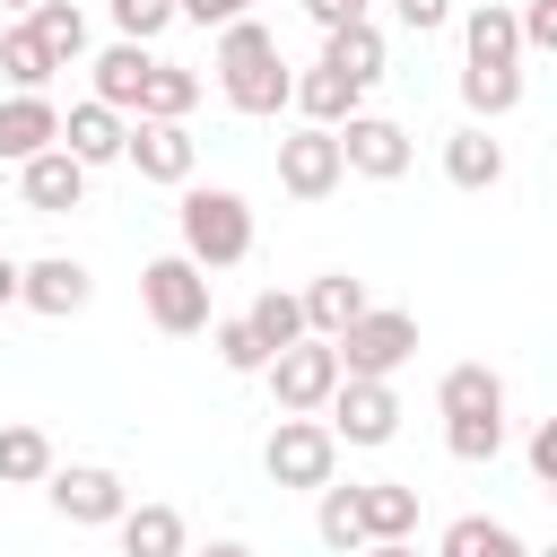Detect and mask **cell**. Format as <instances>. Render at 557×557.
Wrapping results in <instances>:
<instances>
[{
  "label": "cell",
  "mask_w": 557,
  "mask_h": 557,
  "mask_svg": "<svg viewBox=\"0 0 557 557\" xmlns=\"http://www.w3.org/2000/svg\"><path fill=\"white\" fill-rule=\"evenodd\" d=\"M461 104L470 113H513L522 104V35H513V9L505 0H479L470 17H461Z\"/></svg>",
  "instance_id": "1"
},
{
  "label": "cell",
  "mask_w": 557,
  "mask_h": 557,
  "mask_svg": "<svg viewBox=\"0 0 557 557\" xmlns=\"http://www.w3.org/2000/svg\"><path fill=\"white\" fill-rule=\"evenodd\" d=\"M218 87H226V104L235 113H278L287 104V52H278V35L261 26V17H235V26H218Z\"/></svg>",
  "instance_id": "2"
},
{
  "label": "cell",
  "mask_w": 557,
  "mask_h": 557,
  "mask_svg": "<svg viewBox=\"0 0 557 557\" xmlns=\"http://www.w3.org/2000/svg\"><path fill=\"white\" fill-rule=\"evenodd\" d=\"M435 409H444L453 461H496L505 453V374L496 366H453L435 383Z\"/></svg>",
  "instance_id": "3"
},
{
  "label": "cell",
  "mask_w": 557,
  "mask_h": 557,
  "mask_svg": "<svg viewBox=\"0 0 557 557\" xmlns=\"http://www.w3.org/2000/svg\"><path fill=\"white\" fill-rule=\"evenodd\" d=\"M174 226H183V261H200V270H235L252 252V209L226 183H183Z\"/></svg>",
  "instance_id": "4"
},
{
  "label": "cell",
  "mask_w": 557,
  "mask_h": 557,
  "mask_svg": "<svg viewBox=\"0 0 557 557\" xmlns=\"http://www.w3.org/2000/svg\"><path fill=\"white\" fill-rule=\"evenodd\" d=\"M331 348H339V374H374V383H392V374L418 357V313H400V305H366Z\"/></svg>",
  "instance_id": "5"
},
{
  "label": "cell",
  "mask_w": 557,
  "mask_h": 557,
  "mask_svg": "<svg viewBox=\"0 0 557 557\" xmlns=\"http://www.w3.org/2000/svg\"><path fill=\"white\" fill-rule=\"evenodd\" d=\"M139 305H148L157 331L191 339V331H209V270L183 261V252H157V261L139 270Z\"/></svg>",
  "instance_id": "6"
},
{
  "label": "cell",
  "mask_w": 557,
  "mask_h": 557,
  "mask_svg": "<svg viewBox=\"0 0 557 557\" xmlns=\"http://www.w3.org/2000/svg\"><path fill=\"white\" fill-rule=\"evenodd\" d=\"M261 374H270V400H278V418H322V400L339 392V348L305 331V339H287V348L261 366Z\"/></svg>",
  "instance_id": "7"
},
{
  "label": "cell",
  "mask_w": 557,
  "mask_h": 557,
  "mask_svg": "<svg viewBox=\"0 0 557 557\" xmlns=\"http://www.w3.org/2000/svg\"><path fill=\"white\" fill-rule=\"evenodd\" d=\"M322 426L339 435V444H392L400 435V392L392 383H374V374H339V392L322 400Z\"/></svg>",
  "instance_id": "8"
},
{
  "label": "cell",
  "mask_w": 557,
  "mask_h": 557,
  "mask_svg": "<svg viewBox=\"0 0 557 557\" xmlns=\"http://www.w3.org/2000/svg\"><path fill=\"white\" fill-rule=\"evenodd\" d=\"M261 470H270L278 487H331V470H339V435H331L322 418H278L270 444H261Z\"/></svg>",
  "instance_id": "9"
},
{
  "label": "cell",
  "mask_w": 557,
  "mask_h": 557,
  "mask_svg": "<svg viewBox=\"0 0 557 557\" xmlns=\"http://www.w3.org/2000/svg\"><path fill=\"white\" fill-rule=\"evenodd\" d=\"M44 496H52L61 522H87V531H104V522L131 505L122 470H104V461H52V470H44Z\"/></svg>",
  "instance_id": "10"
},
{
  "label": "cell",
  "mask_w": 557,
  "mask_h": 557,
  "mask_svg": "<svg viewBox=\"0 0 557 557\" xmlns=\"http://www.w3.org/2000/svg\"><path fill=\"white\" fill-rule=\"evenodd\" d=\"M339 174H348V165H339V131L305 122V131L278 139V191H287V200H331Z\"/></svg>",
  "instance_id": "11"
},
{
  "label": "cell",
  "mask_w": 557,
  "mask_h": 557,
  "mask_svg": "<svg viewBox=\"0 0 557 557\" xmlns=\"http://www.w3.org/2000/svg\"><path fill=\"white\" fill-rule=\"evenodd\" d=\"M339 165L366 174V183H400L409 174V131L392 113H348L339 122Z\"/></svg>",
  "instance_id": "12"
},
{
  "label": "cell",
  "mask_w": 557,
  "mask_h": 557,
  "mask_svg": "<svg viewBox=\"0 0 557 557\" xmlns=\"http://www.w3.org/2000/svg\"><path fill=\"white\" fill-rule=\"evenodd\" d=\"M122 157L139 165V183H191V157H200V139L183 131V122H131L122 131Z\"/></svg>",
  "instance_id": "13"
},
{
  "label": "cell",
  "mask_w": 557,
  "mask_h": 557,
  "mask_svg": "<svg viewBox=\"0 0 557 557\" xmlns=\"http://www.w3.org/2000/svg\"><path fill=\"white\" fill-rule=\"evenodd\" d=\"M17 191H26V209H35V218H70V209L87 200V165L52 139L44 157H26V165H17Z\"/></svg>",
  "instance_id": "14"
},
{
  "label": "cell",
  "mask_w": 557,
  "mask_h": 557,
  "mask_svg": "<svg viewBox=\"0 0 557 557\" xmlns=\"http://www.w3.org/2000/svg\"><path fill=\"white\" fill-rule=\"evenodd\" d=\"M87 296H96V278H87V261H70V252H44V261H26V270H17V305L52 313V322H70Z\"/></svg>",
  "instance_id": "15"
},
{
  "label": "cell",
  "mask_w": 557,
  "mask_h": 557,
  "mask_svg": "<svg viewBox=\"0 0 557 557\" xmlns=\"http://www.w3.org/2000/svg\"><path fill=\"white\" fill-rule=\"evenodd\" d=\"M348 505H357V540H409L418 531V487L409 479H366V487H348Z\"/></svg>",
  "instance_id": "16"
},
{
  "label": "cell",
  "mask_w": 557,
  "mask_h": 557,
  "mask_svg": "<svg viewBox=\"0 0 557 557\" xmlns=\"http://www.w3.org/2000/svg\"><path fill=\"white\" fill-rule=\"evenodd\" d=\"M52 139H61V113H52V96H26V87H17V96L0 104V165H26V157H44Z\"/></svg>",
  "instance_id": "17"
},
{
  "label": "cell",
  "mask_w": 557,
  "mask_h": 557,
  "mask_svg": "<svg viewBox=\"0 0 557 557\" xmlns=\"http://www.w3.org/2000/svg\"><path fill=\"white\" fill-rule=\"evenodd\" d=\"M296 305H305V331H313V339H339V331H348V322H357L374 296H366V278H348V270H322V278H313Z\"/></svg>",
  "instance_id": "18"
},
{
  "label": "cell",
  "mask_w": 557,
  "mask_h": 557,
  "mask_svg": "<svg viewBox=\"0 0 557 557\" xmlns=\"http://www.w3.org/2000/svg\"><path fill=\"white\" fill-rule=\"evenodd\" d=\"M122 131H131V122H122L113 104H96V96L61 113V148H70L78 165H113V157H122Z\"/></svg>",
  "instance_id": "19"
},
{
  "label": "cell",
  "mask_w": 557,
  "mask_h": 557,
  "mask_svg": "<svg viewBox=\"0 0 557 557\" xmlns=\"http://www.w3.org/2000/svg\"><path fill=\"white\" fill-rule=\"evenodd\" d=\"M113 531H122V557H183L191 548V531H183L174 505H122Z\"/></svg>",
  "instance_id": "20"
},
{
  "label": "cell",
  "mask_w": 557,
  "mask_h": 557,
  "mask_svg": "<svg viewBox=\"0 0 557 557\" xmlns=\"http://www.w3.org/2000/svg\"><path fill=\"white\" fill-rule=\"evenodd\" d=\"M444 174H453L461 191H496V183H505V148L487 139V122H461V131L444 139Z\"/></svg>",
  "instance_id": "21"
},
{
  "label": "cell",
  "mask_w": 557,
  "mask_h": 557,
  "mask_svg": "<svg viewBox=\"0 0 557 557\" xmlns=\"http://www.w3.org/2000/svg\"><path fill=\"white\" fill-rule=\"evenodd\" d=\"M357 96H366V87H357V78H339V70H322V61L287 87V104H296L305 122H322V131H339V122L357 113Z\"/></svg>",
  "instance_id": "22"
},
{
  "label": "cell",
  "mask_w": 557,
  "mask_h": 557,
  "mask_svg": "<svg viewBox=\"0 0 557 557\" xmlns=\"http://www.w3.org/2000/svg\"><path fill=\"white\" fill-rule=\"evenodd\" d=\"M322 70H339V78L374 87V78H383V35H374V17H357V26H331V35H322Z\"/></svg>",
  "instance_id": "23"
},
{
  "label": "cell",
  "mask_w": 557,
  "mask_h": 557,
  "mask_svg": "<svg viewBox=\"0 0 557 557\" xmlns=\"http://www.w3.org/2000/svg\"><path fill=\"white\" fill-rule=\"evenodd\" d=\"M191 104H200V78H191L183 61H148V78H139V104H131V113H139V122H183Z\"/></svg>",
  "instance_id": "24"
},
{
  "label": "cell",
  "mask_w": 557,
  "mask_h": 557,
  "mask_svg": "<svg viewBox=\"0 0 557 557\" xmlns=\"http://www.w3.org/2000/svg\"><path fill=\"white\" fill-rule=\"evenodd\" d=\"M148 44H104L96 52V104H113V113H131L139 104V78H148Z\"/></svg>",
  "instance_id": "25"
},
{
  "label": "cell",
  "mask_w": 557,
  "mask_h": 557,
  "mask_svg": "<svg viewBox=\"0 0 557 557\" xmlns=\"http://www.w3.org/2000/svg\"><path fill=\"white\" fill-rule=\"evenodd\" d=\"M244 331L261 339V357H278L287 339H305V305H296L287 287H261V296L244 305Z\"/></svg>",
  "instance_id": "26"
},
{
  "label": "cell",
  "mask_w": 557,
  "mask_h": 557,
  "mask_svg": "<svg viewBox=\"0 0 557 557\" xmlns=\"http://www.w3.org/2000/svg\"><path fill=\"white\" fill-rule=\"evenodd\" d=\"M435 557H531V548H522V531H505L487 513H461V522H444Z\"/></svg>",
  "instance_id": "27"
},
{
  "label": "cell",
  "mask_w": 557,
  "mask_h": 557,
  "mask_svg": "<svg viewBox=\"0 0 557 557\" xmlns=\"http://www.w3.org/2000/svg\"><path fill=\"white\" fill-rule=\"evenodd\" d=\"M26 26H35V44L52 52V70H70V61L87 52V17H78L70 0H35V9H26Z\"/></svg>",
  "instance_id": "28"
},
{
  "label": "cell",
  "mask_w": 557,
  "mask_h": 557,
  "mask_svg": "<svg viewBox=\"0 0 557 557\" xmlns=\"http://www.w3.org/2000/svg\"><path fill=\"white\" fill-rule=\"evenodd\" d=\"M52 470V435L44 426H0V487H35Z\"/></svg>",
  "instance_id": "29"
},
{
  "label": "cell",
  "mask_w": 557,
  "mask_h": 557,
  "mask_svg": "<svg viewBox=\"0 0 557 557\" xmlns=\"http://www.w3.org/2000/svg\"><path fill=\"white\" fill-rule=\"evenodd\" d=\"M0 78H9V87H26V96H44V78H52V52L35 44V26H26V17L0 35Z\"/></svg>",
  "instance_id": "30"
},
{
  "label": "cell",
  "mask_w": 557,
  "mask_h": 557,
  "mask_svg": "<svg viewBox=\"0 0 557 557\" xmlns=\"http://www.w3.org/2000/svg\"><path fill=\"white\" fill-rule=\"evenodd\" d=\"M322 505H313V531H322V548H339V557H357L366 540H357V505H348V487H313Z\"/></svg>",
  "instance_id": "31"
},
{
  "label": "cell",
  "mask_w": 557,
  "mask_h": 557,
  "mask_svg": "<svg viewBox=\"0 0 557 557\" xmlns=\"http://www.w3.org/2000/svg\"><path fill=\"white\" fill-rule=\"evenodd\" d=\"M209 339H218V366H226V374H261V366H270V357H261V339L244 331V313L209 322Z\"/></svg>",
  "instance_id": "32"
},
{
  "label": "cell",
  "mask_w": 557,
  "mask_h": 557,
  "mask_svg": "<svg viewBox=\"0 0 557 557\" xmlns=\"http://www.w3.org/2000/svg\"><path fill=\"white\" fill-rule=\"evenodd\" d=\"M113 26H122V44H157L174 26V0H113Z\"/></svg>",
  "instance_id": "33"
},
{
  "label": "cell",
  "mask_w": 557,
  "mask_h": 557,
  "mask_svg": "<svg viewBox=\"0 0 557 557\" xmlns=\"http://www.w3.org/2000/svg\"><path fill=\"white\" fill-rule=\"evenodd\" d=\"M513 35H522V52H557V0H522Z\"/></svg>",
  "instance_id": "34"
},
{
  "label": "cell",
  "mask_w": 557,
  "mask_h": 557,
  "mask_svg": "<svg viewBox=\"0 0 557 557\" xmlns=\"http://www.w3.org/2000/svg\"><path fill=\"white\" fill-rule=\"evenodd\" d=\"M174 17H191V26H235V17H252V0H174Z\"/></svg>",
  "instance_id": "35"
},
{
  "label": "cell",
  "mask_w": 557,
  "mask_h": 557,
  "mask_svg": "<svg viewBox=\"0 0 557 557\" xmlns=\"http://www.w3.org/2000/svg\"><path fill=\"white\" fill-rule=\"evenodd\" d=\"M531 479H540V487H557V418H540V426H531Z\"/></svg>",
  "instance_id": "36"
},
{
  "label": "cell",
  "mask_w": 557,
  "mask_h": 557,
  "mask_svg": "<svg viewBox=\"0 0 557 557\" xmlns=\"http://www.w3.org/2000/svg\"><path fill=\"white\" fill-rule=\"evenodd\" d=\"M392 17H400L409 35H435V26L453 17V0H392Z\"/></svg>",
  "instance_id": "37"
},
{
  "label": "cell",
  "mask_w": 557,
  "mask_h": 557,
  "mask_svg": "<svg viewBox=\"0 0 557 557\" xmlns=\"http://www.w3.org/2000/svg\"><path fill=\"white\" fill-rule=\"evenodd\" d=\"M366 9H374V0H305V17H313L322 35H331V26H357Z\"/></svg>",
  "instance_id": "38"
},
{
  "label": "cell",
  "mask_w": 557,
  "mask_h": 557,
  "mask_svg": "<svg viewBox=\"0 0 557 557\" xmlns=\"http://www.w3.org/2000/svg\"><path fill=\"white\" fill-rule=\"evenodd\" d=\"M183 557H252L244 540H209V548H183Z\"/></svg>",
  "instance_id": "39"
},
{
  "label": "cell",
  "mask_w": 557,
  "mask_h": 557,
  "mask_svg": "<svg viewBox=\"0 0 557 557\" xmlns=\"http://www.w3.org/2000/svg\"><path fill=\"white\" fill-rule=\"evenodd\" d=\"M357 557H418V548H409V540H366Z\"/></svg>",
  "instance_id": "40"
},
{
  "label": "cell",
  "mask_w": 557,
  "mask_h": 557,
  "mask_svg": "<svg viewBox=\"0 0 557 557\" xmlns=\"http://www.w3.org/2000/svg\"><path fill=\"white\" fill-rule=\"evenodd\" d=\"M0 305H17V261L0 252Z\"/></svg>",
  "instance_id": "41"
},
{
  "label": "cell",
  "mask_w": 557,
  "mask_h": 557,
  "mask_svg": "<svg viewBox=\"0 0 557 557\" xmlns=\"http://www.w3.org/2000/svg\"><path fill=\"white\" fill-rule=\"evenodd\" d=\"M0 9H17V17H26V9H35V0H0Z\"/></svg>",
  "instance_id": "42"
}]
</instances>
